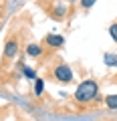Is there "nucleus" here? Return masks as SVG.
Instances as JSON below:
<instances>
[{
	"mask_svg": "<svg viewBox=\"0 0 117 121\" xmlns=\"http://www.w3.org/2000/svg\"><path fill=\"white\" fill-rule=\"evenodd\" d=\"M105 105L109 109H117V95H107L105 97Z\"/></svg>",
	"mask_w": 117,
	"mask_h": 121,
	"instance_id": "nucleus-7",
	"label": "nucleus"
},
{
	"mask_svg": "<svg viewBox=\"0 0 117 121\" xmlns=\"http://www.w3.org/2000/svg\"><path fill=\"white\" fill-rule=\"evenodd\" d=\"M107 65H117V56L115 55H107Z\"/></svg>",
	"mask_w": 117,
	"mask_h": 121,
	"instance_id": "nucleus-11",
	"label": "nucleus"
},
{
	"mask_svg": "<svg viewBox=\"0 0 117 121\" xmlns=\"http://www.w3.org/2000/svg\"><path fill=\"white\" fill-rule=\"evenodd\" d=\"M18 52V40L16 39H10L8 43L4 44V51H2V56L4 59H14Z\"/></svg>",
	"mask_w": 117,
	"mask_h": 121,
	"instance_id": "nucleus-3",
	"label": "nucleus"
},
{
	"mask_svg": "<svg viewBox=\"0 0 117 121\" xmlns=\"http://www.w3.org/2000/svg\"><path fill=\"white\" fill-rule=\"evenodd\" d=\"M24 75H26L28 79H36V73L30 69V67H24Z\"/></svg>",
	"mask_w": 117,
	"mask_h": 121,
	"instance_id": "nucleus-9",
	"label": "nucleus"
},
{
	"mask_svg": "<svg viewBox=\"0 0 117 121\" xmlns=\"http://www.w3.org/2000/svg\"><path fill=\"white\" fill-rule=\"evenodd\" d=\"M43 91H44V81H43V79H36V81H35V95L40 97V95H43Z\"/></svg>",
	"mask_w": 117,
	"mask_h": 121,
	"instance_id": "nucleus-6",
	"label": "nucleus"
},
{
	"mask_svg": "<svg viewBox=\"0 0 117 121\" xmlns=\"http://www.w3.org/2000/svg\"><path fill=\"white\" fill-rule=\"evenodd\" d=\"M55 79L56 81H61V83H69V81H73V69H71L69 65H56L55 67Z\"/></svg>",
	"mask_w": 117,
	"mask_h": 121,
	"instance_id": "nucleus-2",
	"label": "nucleus"
},
{
	"mask_svg": "<svg viewBox=\"0 0 117 121\" xmlns=\"http://www.w3.org/2000/svg\"><path fill=\"white\" fill-rule=\"evenodd\" d=\"M109 35H111V39L117 43V22H113V24L109 26Z\"/></svg>",
	"mask_w": 117,
	"mask_h": 121,
	"instance_id": "nucleus-8",
	"label": "nucleus"
},
{
	"mask_svg": "<svg viewBox=\"0 0 117 121\" xmlns=\"http://www.w3.org/2000/svg\"><path fill=\"white\" fill-rule=\"evenodd\" d=\"M95 2H97V0H81V6H83V8H91Z\"/></svg>",
	"mask_w": 117,
	"mask_h": 121,
	"instance_id": "nucleus-10",
	"label": "nucleus"
},
{
	"mask_svg": "<svg viewBox=\"0 0 117 121\" xmlns=\"http://www.w3.org/2000/svg\"><path fill=\"white\" fill-rule=\"evenodd\" d=\"M26 55L28 56H40L43 55V47H40V44H36V43H32V44H28V47H26Z\"/></svg>",
	"mask_w": 117,
	"mask_h": 121,
	"instance_id": "nucleus-5",
	"label": "nucleus"
},
{
	"mask_svg": "<svg viewBox=\"0 0 117 121\" xmlns=\"http://www.w3.org/2000/svg\"><path fill=\"white\" fill-rule=\"evenodd\" d=\"M99 93V85H97L93 79H87V81H83L81 85L77 87V91H75V101L81 105L89 103V101L95 99V95Z\"/></svg>",
	"mask_w": 117,
	"mask_h": 121,
	"instance_id": "nucleus-1",
	"label": "nucleus"
},
{
	"mask_svg": "<svg viewBox=\"0 0 117 121\" xmlns=\"http://www.w3.org/2000/svg\"><path fill=\"white\" fill-rule=\"evenodd\" d=\"M47 44H48V47H52V48H59V47L65 44V39H63L61 35H48L47 36Z\"/></svg>",
	"mask_w": 117,
	"mask_h": 121,
	"instance_id": "nucleus-4",
	"label": "nucleus"
}]
</instances>
